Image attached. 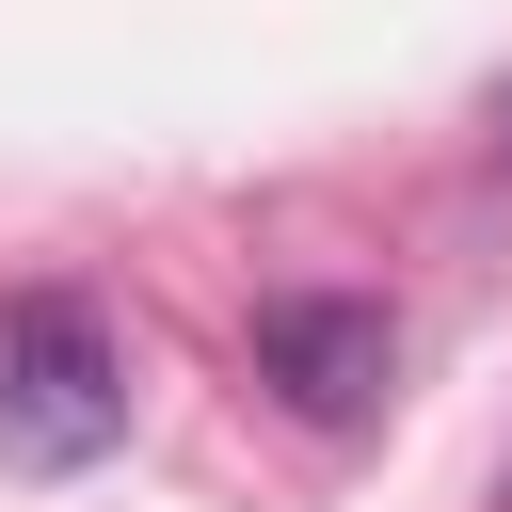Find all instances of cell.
I'll return each mask as SVG.
<instances>
[{"mask_svg":"<svg viewBox=\"0 0 512 512\" xmlns=\"http://www.w3.org/2000/svg\"><path fill=\"white\" fill-rule=\"evenodd\" d=\"M256 384L288 416H320V432H368L384 384H400V320L352 304V288H272L256 304Z\"/></svg>","mask_w":512,"mask_h":512,"instance_id":"cell-2","label":"cell"},{"mask_svg":"<svg viewBox=\"0 0 512 512\" xmlns=\"http://www.w3.org/2000/svg\"><path fill=\"white\" fill-rule=\"evenodd\" d=\"M112 432H128V336H112L80 288H32V304H0V464H32V480H80Z\"/></svg>","mask_w":512,"mask_h":512,"instance_id":"cell-1","label":"cell"},{"mask_svg":"<svg viewBox=\"0 0 512 512\" xmlns=\"http://www.w3.org/2000/svg\"><path fill=\"white\" fill-rule=\"evenodd\" d=\"M496 144H512V96H496Z\"/></svg>","mask_w":512,"mask_h":512,"instance_id":"cell-3","label":"cell"}]
</instances>
